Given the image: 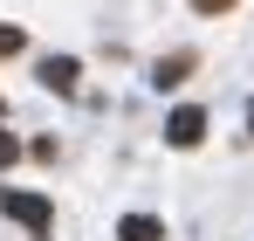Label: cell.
<instances>
[{"label": "cell", "mask_w": 254, "mask_h": 241, "mask_svg": "<svg viewBox=\"0 0 254 241\" xmlns=\"http://www.w3.org/2000/svg\"><path fill=\"white\" fill-rule=\"evenodd\" d=\"M42 83L55 90V97H76V83H83V69H76L69 55H48V62H42Z\"/></svg>", "instance_id": "3957f363"}, {"label": "cell", "mask_w": 254, "mask_h": 241, "mask_svg": "<svg viewBox=\"0 0 254 241\" xmlns=\"http://www.w3.org/2000/svg\"><path fill=\"white\" fill-rule=\"evenodd\" d=\"M21 41H28V35H21L14 21H0V62H7V55H21Z\"/></svg>", "instance_id": "8992f818"}, {"label": "cell", "mask_w": 254, "mask_h": 241, "mask_svg": "<svg viewBox=\"0 0 254 241\" xmlns=\"http://www.w3.org/2000/svg\"><path fill=\"white\" fill-rule=\"evenodd\" d=\"M158 235H165V228H158L151 214H124V221H117V241H158Z\"/></svg>", "instance_id": "5b68a950"}, {"label": "cell", "mask_w": 254, "mask_h": 241, "mask_svg": "<svg viewBox=\"0 0 254 241\" xmlns=\"http://www.w3.org/2000/svg\"><path fill=\"white\" fill-rule=\"evenodd\" d=\"M21 159V138H14V131H0V165H14Z\"/></svg>", "instance_id": "52a82bcc"}, {"label": "cell", "mask_w": 254, "mask_h": 241, "mask_svg": "<svg viewBox=\"0 0 254 241\" xmlns=\"http://www.w3.org/2000/svg\"><path fill=\"white\" fill-rule=\"evenodd\" d=\"M0 214L21 221L28 235H42V241H48V228H55V207H48L42 193H21V186H0Z\"/></svg>", "instance_id": "6da1fadb"}, {"label": "cell", "mask_w": 254, "mask_h": 241, "mask_svg": "<svg viewBox=\"0 0 254 241\" xmlns=\"http://www.w3.org/2000/svg\"><path fill=\"white\" fill-rule=\"evenodd\" d=\"M165 138L179 145V152H192V145L206 138V111H199V104H179V111L165 118Z\"/></svg>", "instance_id": "7a4b0ae2"}, {"label": "cell", "mask_w": 254, "mask_h": 241, "mask_svg": "<svg viewBox=\"0 0 254 241\" xmlns=\"http://www.w3.org/2000/svg\"><path fill=\"white\" fill-rule=\"evenodd\" d=\"M248 131H254V111H248Z\"/></svg>", "instance_id": "9c48e42d"}, {"label": "cell", "mask_w": 254, "mask_h": 241, "mask_svg": "<svg viewBox=\"0 0 254 241\" xmlns=\"http://www.w3.org/2000/svg\"><path fill=\"white\" fill-rule=\"evenodd\" d=\"M227 7H241V0H192V14H227Z\"/></svg>", "instance_id": "ba28073f"}, {"label": "cell", "mask_w": 254, "mask_h": 241, "mask_svg": "<svg viewBox=\"0 0 254 241\" xmlns=\"http://www.w3.org/2000/svg\"><path fill=\"white\" fill-rule=\"evenodd\" d=\"M186 76H192V55H165V62L151 69V83H158V90H179Z\"/></svg>", "instance_id": "277c9868"}]
</instances>
